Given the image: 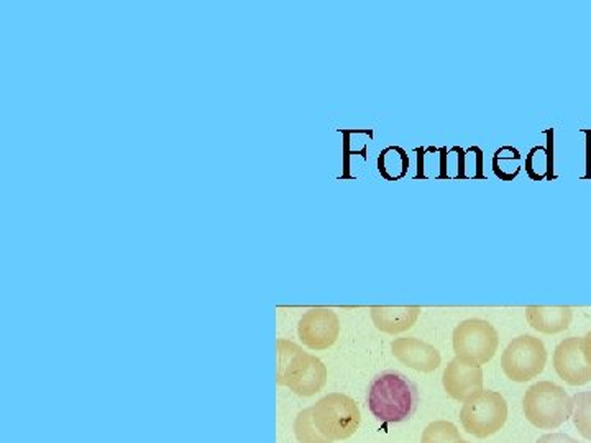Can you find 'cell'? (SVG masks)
<instances>
[{"instance_id":"6da1fadb","label":"cell","mask_w":591,"mask_h":443,"mask_svg":"<svg viewBox=\"0 0 591 443\" xmlns=\"http://www.w3.org/2000/svg\"><path fill=\"white\" fill-rule=\"evenodd\" d=\"M368 409L381 424H400L413 419L419 408L418 387L398 371L378 375L368 387Z\"/></svg>"},{"instance_id":"7a4b0ae2","label":"cell","mask_w":591,"mask_h":443,"mask_svg":"<svg viewBox=\"0 0 591 443\" xmlns=\"http://www.w3.org/2000/svg\"><path fill=\"white\" fill-rule=\"evenodd\" d=\"M526 419L540 431H553L572 418L573 402L569 392L552 381H539L523 398Z\"/></svg>"},{"instance_id":"3957f363","label":"cell","mask_w":591,"mask_h":443,"mask_svg":"<svg viewBox=\"0 0 591 443\" xmlns=\"http://www.w3.org/2000/svg\"><path fill=\"white\" fill-rule=\"evenodd\" d=\"M314 424L329 441H346L360 428L361 412L357 402L342 392H333L313 405Z\"/></svg>"},{"instance_id":"277c9868","label":"cell","mask_w":591,"mask_h":443,"mask_svg":"<svg viewBox=\"0 0 591 443\" xmlns=\"http://www.w3.org/2000/svg\"><path fill=\"white\" fill-rule=\"evenodd\" d=\"M455 358L467 363H488L499 347V337L492 324L482 319H467L455 327L452 335Z\"/></svg>"},{"instance_id":"5b68a950","label":"cell","mask_w":591,"mask_h":443,"mask_svg":"<svg viewBox=\"0 0 591 443\" xmlns=\"http://www.w3.org/2000/svg\"><path fill=\"white\" fill-rule=\"evenodd\" d=\"M506 421H508V404L499 392L483 391L462 405V425L473 437H492L502 431Z\"/></svg>"},{"instance_id":"8992f818","label":"cell","mask_w":591,"mask_h":443,"mask_svg":"<svg viewBox=\"0 0 591 443\" xmlns=\"http://www.w3.org/2000/svg\"><path fill=\"white\" fill-rule=\"evenodd\" d=\"M547 363L546 345L534 335L513 338L502 355V368L515 383H526L542 373Z\"/></svg>"},{"instance_id":"52a82bcc","label":"cell","mask_w":591,"mask_h":443,"mask_svg":"<svg viewBox=\"0 0 591 443\" xmlns=\"http://www.w3.org/2000/svg\"><path fill=\"white\" fill-rule=\"evenodd\" d=\"M340 335V319L333 309L314 307L297 324V337L310 350H327Z\"/></svg>"},{"instance_id":"ba28073f","label":"cell","mask_w":591,"mask_h":443,"mask_svg":"<svg viewBox=\"0 0 591 443\" xmlns=\"http://www.w3.org/2000/svg\"><path fill=\"white\" fill-rule=\"evenodd\" d=\"M553 368L560 380L570 387H583L591 381V367L583 355V337L560 341L553 351Z\"/></svg>"},{"instance_id":"9c48e42d","label":"cell","mask_w":591,"mask_h":443,"mask_svg":"<svg viewBox=\"0 0 591 443\" xmlns=\"http://www.w3.org/2000/svg\"><path fill=\"white\" fill-rule=\"evenodd\" d=\"M442 384L452 399L461 402L472 401L485 391L483 389L482 367L458 360V358H454L445 367Z\"/></svg>"},{"instance_id":"30bf717a","label":"cell","mask_w":591,"mask_h":443,"mask_svg":"<svg viewBox=\"0 0 591 443\" xmlns=\"http://www.w3.org/2000/svg\"><path fill=\"white\" fill-rule=\"evenodd\" d=\"M391 351H393V357L404 367L421 371V373H432L442 363L437 348L415 337L394 338L391 341Z\"/></svg>"},{"instance_id":"8fae6325","label":"cell","mask_w":591,"mask_h":443,"mask_svg":"<svg viewBox=\"0 0 591 443\" xmlns=\"http://www.w3.org/2000/svg\"><path fill=\"white\" fill-rule=\"evenodd\" d=\"M327 377H329V371H327L323 360L307 354V357L300 361L299 367L293 371L292 377L286 381V387L292 389L296 395H300V398H310V395L323 391L327 383Z\"/></svg>"},{"instance_id":"7c38bea8","label":"cell","mask_w":591,"mask_h":443,"mask_svg":"<svg viewBox=\"0 0 591 443\" xmlns=\"http://www.w3.org/2000/svg\"><path fill=\"white\" fill-rule=\"evenodd\" d=\"M421 307H371L370 316L380 333L397 335L413 329Z\"/></svg>"},{"instance_id":"4fadbf2b","label":"cell","mask_w":591,"mask_h":443,"mask_svg":"<svg viewBox=\"0 0 591 443\" xmlns=\"http://www.w3.org/2000/svg\"><path fill=\"white\" fill-rule=\"evenodd\" d=\"M572 307L532 306L526 309V320L534 330L540 334L553 335L563 333L572 324Z\"/></svg>"},{"instance_id":"5bb4252c","label":"cell","mask_w":591,"mask_h":443,"mask_svg":"<svg viewBox=\"0 0 591 443\" xmlns=\"http://www.w3.org/2000/svg\"><path fill=\"white\" fill-rule=\"evenodd\" d=\"M307 357L306 351L295 341L278 338L276 340V358H278V371H276V384L286 387V381L293 371L299 367L300 361Z\"/></svg>"},{"instance_id":"9a60e30c","label":"cell","mask_w":591,"mask_h":443,"mask_svg":"<svg viewBox=\"0 0 591 443\" xmlns=\"http://www.w3.org/2000/svg\"><path fill=\"white\" fill-rule=\"evenodd\" d=\"M410 157L401 147H387L378 155V171L387 181H400L408 175Z\"/></svg>"},{"instance_id":"2e32d148","label":"cell","mask_w":591,"mask_h":443,"mask_svg":"<svg viewBox=\"0 0 591 443\" xmlns=\"http://www.w3.org/2000/svg\"><path fill=\"white\" fill-rule=\"evenodd\" d=\"M547 137H549V145L547 148L536 147L529 151L528 158H526V171L531 176L534 181H540L542 178L552 179L553 175V157H552V138L550 135L553 134L552 130L546 131Z\"/></svg>"},{"instance_id":"e0dca14e","label":"cell","mask_w":591,"mask_h":443,"mask_svg":"<svg viewBox=\"0 0 591 443\" xmlns=\"http://www.w3.org/2000/svg\"><path fill=\"white\" fill-rule=\"evenodd\" d=\"M572 419L577 431L583 439L591 441V392H577L572 398Z\"/></svg>"},{"instance_id":"ac0fdd59","label":"cell","mask_w":591,"mask_h":443,"mask_svg":"<svg viewBox=\"0 0 591 443\" xmlns=\"http://www.w3.org/2000/svg\"><path fill=\"white\" fill-rule=\"evenodd\" d=\"M295 435L299 443H333L314 424L313 408L303 409L295 419Z\"/></svg>"},{"instance_id":"d6986e66","label":"cell","mask_w":591,"mask_h":443,"mask_svg":"<svg viewBox=\"0 0 591 443\" xmlns=\"http://www.w3.org/2000/svg\"><path fill=\"white\" fill-rule=\"evenodd\" d=\"M461 432L452 422L435 421L422 432L421 443H458Z\"/></svg>"},{"instance_id":"ffe728a7","label":"cell","mask_w":591,"mask_h":443,"mask_svg":"<svg viewBox=\"0 0 591 443\" xmlns=\"http://www.w3.org/2000/svg\"><path fill=\"white\" fill-rule=\"evenodd\" d=\"M536 443H579L576 439L570 437L567 434H560V432H553V434L542 435Z\"/></svg>"},{"instance_id":"44dd1931","label":"cell","mask_w":591,"mask_h":443,"mask_svg":"<svg viewBox=\"0 0 591 443\" xmlns=\"http://www.w3.org/2000/svg\"><path fill=\"white\" fill-rule=\"evenodd\" d=\"M583 355H585L587 363L591 367V330L583 337Z\"/></svg>"},{"instance_id":"7402d4cb","label":"cell","mask_w":591,"mask_h":443,"mask_svg":"<svg viewBox=\"0 0 591 443\" xmlns=\"http://www.w3.org/2000/svg\"><path fill=\"white\" fill-rule=\"evenodd\" d=\"M458 443H471V442H467V441H461V442H458Z\"/></svg>"}]
</instances>
